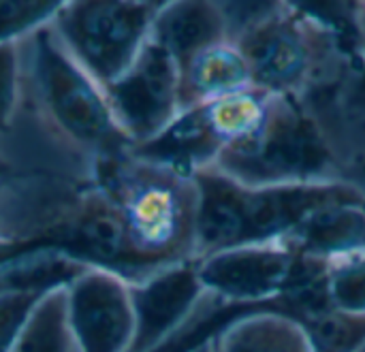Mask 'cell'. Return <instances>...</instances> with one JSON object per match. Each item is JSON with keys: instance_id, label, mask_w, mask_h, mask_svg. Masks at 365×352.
Segmentation results:
<instances>
[{"instance_id": "obj_5", "label": "cell", "mask_w": 365, "mask_h": 352, "mask_svg": "<svg viewBox=\"0 0 365 352\" xmlns=\"http://www.w3.org/2000/svg\"><path fill=\"white\" fill-rule=\"evenodd\" d=\"M235 43L257 90L272 96L308 98L323 109H336L338 92L355 71L331 32L287 6L242 30Z\"/></svg>"}, {"instance_id": "obj_26", "label": "cell", "mask_w": 365, "mask_h": 352, "mask_svg": "<svg viewBox=\"0 0 365 352\" xmlns=\"http://www.w3.org/2000/svg\"><path fill=\"white\" fill-rule=\"evenodd\" d=\"M344 182L355 186L365 199V139L353 137L344 128Z\"/></svg>"}, {"instance_id": "obj_9", "label": "cell", "mask_w": 365, "mask_h": 352, "mask_svg": "<svg viewBox=\"0 0 365 352\" xmlns=\"http://www.w3.org/2000/svg\"><path fill=\"white\" fill-rule=\"evenodd\" d=\"M269 94L248 88L180 111L158 135L130 152L156 165L195 175L216 165L227 145L246 137L263 118Z\"/></svg>"}, {"instance_id": "obj_17", "label": "cell", "mask_w": 365, "mask_h": 352, "mask_svg": "<svg viewBox=\"0 0 365 352\" xmlns=\"http://www.w3.org/2000/svg\"><path fill=\"white\" fill-rule=\"evenodd\" d=\"M302 252L334 259L365 252V199L361 192L314 209L289 237Z\"/></svg>"}, {"instance_id": "obj_14", "label": "cell", "mask_w": 365, "mask_h": 352, "mask_svg": "<svg viewBox=\"0 0 365 352\" xmlns=\"http://www.w3.org/2000/svg\"><path fill=\"white\" fill-rule=\"evenodd\" d=\"M75 182L47 175H17L0 184V242L49 246L68 220L83 190Z\"/></svg>"}, {"instance_id": "obj_24", "label": "cell", "mask_w": 365, "mask_h": 352, "mask_svg": "<svg viewBox=\"0 0 365 352\" xmlns=\"http://www.w3.org/2000/svg\"><path fill=\"white\" fill-rule=\"evenodd\" d=\"M41 293L34 291H6L0 293V352H9L24 319Z\"/></svg>"}, {"instance_id": "obj_8", "label": "cell", "mask_w": 365, "mask_h": 352, "mask_svg": "<svg viewBox=\"0 0 365 352\" xmlns=\"http://www.w3.org/2000/svg\"><path fill=\"white\" fill-rule=\"evenodd\" d=\"M197 261L205 293L220 306L278 308L310 278L317 257L289 239L246 244Z\"/></svg>"}, {"instance_id": "obj_1", "label": "cell", "mask_w": 365, "mask_h": 352, "mask_svg": "<svg viewBox=\"0 0 365 352\" xmlns=\"http://www.w3.org/2000/svg\"><path fill=\"white\" fill-rule=\"evenodd\" d=\"M344 126L308 98L272 96L261 122L214 169L244 186L344 182Z\"/></svg>"}, {"instance_id": "obj_10", "label": "cell", "mask_w": 365, "mask_h": 352, "mask_svg": "<svg viewBox=\"0 0 365 352\" xmlns=\"http://www.w3.org/2000/svg\"><path fill=\"white\" fill-rule=\"evenodd\" d=\"M135 336L128 352H156L188 333L201 319L216 312V304L203 289L197 261L169 265L139 282H130Z\"/></svg>"}, {"instance_id": "obj_15", "label": "cell", "mask_w": 365, "mask_h": 352, "mask_svg": "<svg viewBox=\"0 0 365 352\" xmlns=\"http://www.w3.org/2000/svg\"><path fill=\"white\" fill-rule=\"evenodd\" d=\"M150 38L182 71L201 51L235 41V32L220 0H171L154 13Z\"/></svg>"}, {"instance_id": "obj_23", "label": "cell", "mask_w": 365, "mask_h": 352, "mask_svg": "<svg viewBox=\"0 0 365 352\" xmlns=\"http://www.w3.org/2000/svg\"><path fill=\"white\" fill-rule=\"evenodd\" d=\"M66 0H0V43L19 41L49 24Z\"/></svg>"}, {"instance_id": "obj_30", "label": "cell", "mask_w": 365, "mask_h": 352, "mask_svg": "<svg viewBox=\"0 0 365 352\" xmlns=\"http://www.w3.org/2000/svg\"><path fill=\"white\" fill-rule=\"evenodd\" d=\"M359 352H365V348H364V351H359Z\"/></svg>"}, {"instance_id": "obj_18", "label": "cell", "mask_w": 365, "mask_h": 352, "mask_svg": "<svg viewBox=\"0 0 365 352\" xmlns=\"http://www.w3.org/2000/svg\"><path fill=\"white\" fill-rule=\"evenodd\" d=\"M248 88H255L252 75L235 41H227L201 51L180 71L182 111Z\"/></svg>"}, {"instance_id": "obj_19", "label": "cell", "mask_w": 365, "mask_h": 352, "mask_svg": "<svg viewBox=\"0 0 365 352\" xmlns=\"http://www.w3.org/2000/svg\"><path fill=\"white\" fill-rule=\"evenodd\" d=\"M9 352H79L68 319V284L38 295Z\"/></svg>"}, {"instance_id": "obj_13", "label": "cell", "mask_w": 365, "mask_h": 352, "mask_svg": "<svg viewBox=\"0 0 365 352\" xmlns=\"http://www.w3.org/2000/svg\"><path fill=\"white\" fill-rule=\"evenodd\" d=\"M68 319L79 352H128L135 336L130 282L90 265L68 282Z\"/></svg>"}, {"instance_id": "obj_4", "label": "cell", "mask_w": 365, "mask_h": 352, "mask_svg": "<svg viewBox=\"0 0 365 352\" xmlns=\"http://www.w3.org/2000/svg\"><path fill=\"white\" fill-rule=\"evenodd\" d=\"M28 94L45 124L94 167L133 150L105 90L68 56L51 24L21 38Z\"/></svg>"}, {"instance_id": "obj_11", "label": "cell", "mask_w": 365, "mask_h": 352, "mask_svg": "<svg viewBox=\"0 0 365 352\" xmlns=\"http://www.w3.org/2000/svg\"><path fill=\"white\" fill-rule=\"evenodd\" d=\"M105 90L111 113L133 147L158 135L180 111V68L152 38Z\"/></svg>"}, {"instance_id": "obj_2", "label": "cell", "mask_w": 365, "mask_h": 352, "mask_svg": "<svg viewBox=\"0 0 365 352\" xmlns=\"http://www.w3.org/2000/svg\"><path fill=\"white\" fill-rule=\"evenodd\" d=\"M197 259L259 242L289 239L319 207L353 197L346 182L244 186L218 169L195 173Z\"/></svg>"}, {"instance_id": "obj_27", "label": "cell", "mask_w": 365, "mask_h": 352, "mask_svg": "<svg viewBox=\"0 0 365 352\" xmlns=\"http://www.w3.org/2000/svg\"><path fill=\"white\" fill-rule=\"evenodd\" d=\"M32 246H21V244H9V242H0V265L11 261L13 257H17L19 252L28 250Z\"/></svg>"}, {"instance_id": "obj_28", "label": "cell", "mask_w": 365, "mask_h": 352, "mask_svg": "<svg viewBox=\"0 0 365 352\" xmlns=\"http://www.w3.org/2000/svg\"><path fill=\"white\" fill-rule=\"evenodd\" d=\"M137 2H141V4H145L148 9H152L154 13L158 11V9H163L165 4H169L171 0H137Z\"/></svg>"}, {"instance_id": "obj_20", "label": "cell", "mask_w": 365, "mask_h": 352, "mask_svg": "<svg viewBox=\"0 0 365 352\" xmlns=\"http://www.w3.org/2000/svg\"><path fill=\"white\" fill-rule=\"evenodd\" d=\"M287 9L331 32L357 68L365 60V0H282Z\"/></svg>"}, {"instance_id": "obj_12", "label": "cell", "mask_w": 365, "mask_h": 352, "mask_svg": "<svg viewBox=\"0 0 365 352\" xmlns=\"http://www.w3.org/2000/svg\"><path fill=\"white\" fill-rule=\"evenodd\" d=\"M49 246L62 248L88 265L111 269L128 282H139L160 271L137 252L122 212L96 184L83 190L73 214L56 231Z\"/></svg>"}, {"instance_id": "obj_16", "label": "cell", "mask_w": 365, "mask_h": 352, "mask_svg": "<svg viewBox=\"0 0 365 352\" xmlns=\"http://www.w3.org/2000/svg\"><path fill=\"white\" fill-rule=\"evenodd\" d=\"M210 352H314L304 325L278 310L259 308L229 321L207 340Z\"/></svg>"}, {"instance_id": "obj_22", "label": "cell", "mask_w": 365, "mask_h": 352, "mask_svg": "<svg viewBox=\"0 0 365 352\" xmlns=\"http://www.w3.org/2000/svg\"><path fill=\"white\" fill-rule=\"evenodd\" d=\"M327 297L336 310L365 314V252L327 259Z\"/></svg>"}, {"instance_id": "obj_7", "label": "cell", "mask_w": 365, "mask_h": 352, "mask_svg": "<svg viewBox=\"0 0 365 352\" xmlns=\"http://www.w3.org/2000/svg\"><path fill=\"white\" fill-rule=\"evenodd\" d=\"M152 19L154 11L137 0H66L49 24L68 56L107 88L143 49Z\"/></svg>"}, {"instance_id": "obj_6", "label": "cell", "mask_w": 365, "mask_h": 352, "mask_svg": "<svg viewBox=\"0 0 365 352\" xmlns=\"http://www.w3.org/2000/svg\"><path fill=\"white\" fill-rule=\"evenodd\" d=\"M0 158L26 175H47L92 186L96 167L64 143L34 109L26 77L21 38L0 43Z\"/></svg>"}, {"instance_id": "obj_3", "label": "cell", "mask_w": 365, "mask_h": 352, "mask_svg": "<svg viewBox=\"0 0 365 352\" xmlns=\"http://www.w3.org/2000/svg\"><path fill=\"white\" fill-rule=\"evenodd\" d=\"M124 216L137 252L152 267L197 259V182L130 150L101 162L96 182Z\"/></svg>"}, {"instance_id": "obj_21", "label": "cell", "mask_w": 365, "mask_h": 352, "mask_svg": "<svg viewBox=\"0 0 365 352\" xmlns=\"http://www.w3.org/2000/svg\"><path fill=\"white\" fill-rule=\"evenodd\" d=\"M314 352H359L365 348V314L327 308L297 319Z\"/></svg>"}, {"instance_id": "obj_29", "label": "cell", "mask_w": 365, "mask_h": 352, "mask_svg": "<svg viewBox=\"0 0 365 352\" xmlns=\"http://www.w3.org/2000/svg\"><path fill=\"white\" fill-rule=\"evenodd\" d=\"M353 137H357V139H365V124H359V126H351V128H346Z\"/></svg>"}, {"instance_id": "obj_25", "label": "cell", "mask_w": 365, "mask_h": 352, "mask_svg": "<svg viewBox=\"0 0 365 352\" xmlns=\"http://www.w3.org/2000/svg\"><path fill=\"white\" fill-rule=\"evenodd\" d=\"M336 109L344 128L365 124V60L342 83L336 98Z\"/></svg>"}]
</instances>
